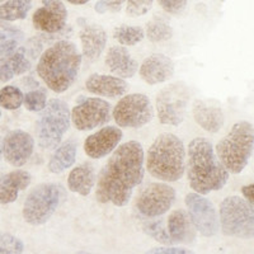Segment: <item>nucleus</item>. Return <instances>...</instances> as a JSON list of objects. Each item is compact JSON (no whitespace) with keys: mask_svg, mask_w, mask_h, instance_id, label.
I'll list each match as a JSON object with an SVG mask.
<instances>
[{"mask_svg":"<svg viewBox=\"0 0 254 254\" xmlns=\"http://www.w3.org/2000/svg\"><path fill=\"white\" fill-rule=\"evenodd\" d=\"M38 51L33 45L19 47L10 55L0 58V83L22 75L32 66V59L37 58Z\"/></svg>","mask_w":254,"mask_h":254,"instance_id":"nucleus-17","label":"nucleus"},{"mask_svg":"<svg viewBox=\"0 0 254 254\" xmlns=\"http://www.w3.org/2000/svg\"><path fill=\"white\" fill-rule=\"evenodd\" d=\"M188 215L196 230L203 237H214L219 231V216L216 207L210 199L196 192L188 193L185 198Z\"/></svg>","mask_w":254,"mask_h":254,"instance_id":"nucleus-12","label":"nucleus"},{"mask_svg":"<svg viewBox=\"0 0 254 254\" xmlns=\"http://www.w3.org/2000/svg\"><path fill=\"white\" fill-rule=\"evenodd\" d=\"M168 234L172 243L190 244L196 239V228L185 210H174L168 219Z\"/></svg>","mask_w":254,"mask_h":254,"instance_id":"nucleus-24","label":"nucleus"},{"mask_svg":"<svg viewBox=\"0 0 254 254\" xmlns=\"http://www.w3.org/2000/svg\"><path fill=\"white\" fill-rule=\"evenodd\" d=\"M145 31L137 26H120L113 29V38L124 46H133L141 42Z\"/></svg>","mask_w":254,"mask_h":254,"instance_id":"nucleus-29","label":"nucleus"},{"mask_svg":"<svg viewBox=\"0 0 254 254\" xmlns=\"http://www.w3.org/2000/svg\"><path fill=\"white\" fill-rule=\"evenodd\" d=\"M190 89L183 81H177L163 88L156 95L158 119L163 125L178 126L186 119Z\"/></svg>","mask_w":254,"mask_h":254,"instance_id":"nucleus-9","label":"nucleus"},{"mask_svg":"<svg viewBox=\"0 0 254 254\" xmlns=\"http://www.w3.org/2000/svg\"><path fill=\"white\" fill-rule=\"evenodd\" d=\"M154 0H127L126 14L128 17H141L146 14L153 6Z\"/></svg>","mask_w":254,"mask_h":254,"instance_id":"nucleus-34","label":"nucleus"},{"mask_svg":"<svg viewBox=\"0 0 254 254\" xmlns=\"http://www.w3.org/2000/svg\"><path fill=\"white\" fill-rule=\"evenodd\" d=\"M145 36L151 42H164L173 37V28L165 19L155 17L147 23Z\"/></svg>","mask_w":254,"mask_h":254,"instance_id":"nucleus-28","label":"nucleus"},{"mask_svg":"<svg viewBox=\"0 0 254 254\" xmlns=\"http://www.w3.org/2000/svg\"><path fill=\"white\" fill-rule=\"evenodd\" d=\"M220 226L226 237L251 239L254 231L253 206L239 196H229L220 205Z\"/></svg>","mask_w":254,"mask_h":254,"instance_id":"nucleus-7","label":"nucleus"},{"mask_svg":"<svg viewBox=\"0 0 254 254\" xmlns=\"http://www.w3.org/2000/svg\"><path fill=\"white\" fill-rule=\"evenodd\" d=\"M113 120L120 127L140 128L153 120L154 111L149 97L140 93L124 95L113 108Z\"/></svg>","mask_w":254,"mask_h":254,"instance_id":"nucleus-10","label":"nucleus"},{"mask_svg":"<svg viewBox=\"0 0 254 254\" xmlns=\"http://www.w3.org/2000/svg\"><path fill=\"white\" fill-rule=\"evenodd\" d=\"M70 4H75V5H83V4L89 3L90 0H66Z\"/></svg>","mask_w":254,"mask_h":254,"instance_id":"nucleus-39","label":"nucleus"},{"mask_svg":"<svg viewBox=\"0 0 254 254\" xmlns=\"http://www.w3.org/2000/svg\"><path fill=\"white\" fill-rule=\"evenodd\" d=\"M23 104L31 112H41L46 107L47 94L42 89H35L23 94Z\"/></svg>","mask_w":254,"mask_h":254,"instance_id":"nucleus-31","label":"nucleus"},{"mask_svg":"<svg viewBox=\"0 0 254 254\" xmlns=\"http://www.w3.org/2000/svg\"><path fill=\"white\" fill-rule=\"evenodd\" d=\"M70 124V110L65 102L58 98L47 102L37 122V142L40 147L44 150H55L69 130Z\"/></svg>","mask_w":254,"mask_h":254,"instance_id":"nucleus-6","label":"nucleus"},{"mask_svg":"<svg viewBox=\"0 0 254 254\" xmlns=\"http://www.w3.org/2000/svg\"><path fill=\"white\" fill-rule=\"evenodd\" d=\"M147 172L163 182H177L186 171V147L178 136L163 132L149 147Z\"/></svg>","mask_w":254,"mask_h":254,"instance_id":"nucleus-4","label":"nucleus"},{"mask_svg":"<svg viewBox=\"0 0 254 254\" xmlns=\"http://www.w3.org/2000/svg\"><path fill=\"white\" fill-rule=\"evenodd\" d=\"M80 66L78 47L70 41H58L40 56L37 74L52 92L64 93L76 80Z\"/></svg>","mask_w":254,"mask_h":254,"instance_id":"nucleus-3","label":"nucleus"},{"mask_svg":"<svg viewBox=\"0 0 254 254\" xmlns=\"http://www.w3.org/2000/svg\"><path fill=\"white\" fill-rule=\"evenodd\" d=\"M122 131L119 127L107 126L88 136L84 141V151L89 158L102 159L112 153L122 140Z\"/></svg>","mask_w":254,"mask_h":254,"instance_id":"nucleus-16","label":"nucleus"},{"mask_svg":"<svg viewBox=\"0 0 254 254\" xmlns=\"http://www.w3.org/2000/svg\"><path fill=\"white\" fill-rule=\"evenodd\" d=\"M106 65L117 78H132L137 71L139 64L124 46H112L108 49Z\"/></svg>","mask_w":254,"mask_h":254,"instance_id":"nucleus-22","label":"nucleus"},{"mask_svg":"<svg viewBox=\"0 0 254 254\" xmlns=\"http://www.w3.org/2000/svg\"><path fill=\"white\" fill-rule=\"evenodd\" d=\"M32 6V0H6L0 5V19L13 22L24 19Z\"/></svg>","mask_w":254,"mask_h":254,"instance_id":"nucleus-27","label":"nucleus"},{"mask_svg":"<svg viewBox=\"0 0 254 254\" xmlns=\"http://www.w3.org/2000/svg\"><path fill=\"white\" fill-rule=\"evenodd\" d=\"M0 117H1V111H0Z\"/></svg>","mask_w":254,"mask_h":254,"instance_id":"nucleus-43","label":"nucleus"},{"mask_svg":"<svg viewBox=\"0 0 254 254\" xmlns=\"http://www.w3.org/2000/svg\"><path fill=\"white\" fill-rule=\"evenodd\" d=\"M1 155H3V147H1V141H0V159H1Z\"/></svg>","mask_w":254,"mask_h":254,"instance_id":"nucleus-40","label":"nucleus"},{"mask_svg":"<svg viewBox=\"0 0 254 254\" xmlns=\"http://www.w3.org/2000/svg\"><path fill=\"white\" fill-rule=\"evenodd\" d=\"M67 10L61 0H46L32 17L36 29L45 33H58L66 26Z\"/></svg>","mask_w":254,"mask_h":254,"instance_id":"nucleus-15","label":"nucleus"},{"mask_svg":"<svg viewBox=\"0 0 254 254\" xmlns=\"http://www.w3.org/2000/svg\"><path fill=\"white\" fill-rule=\"evenodd\" d=\"M144 229L147 234L154 238V240H156V242L162 243V244H172V240L163 221L147 222V224H145Z\"/></svg>","mask_w":254,"mask_h":254,"instance_id":"nucleus-33","label":"nucleus"},{"mask_svg":"<svg viewBox=\"0 0 254 254\" xmlns=\"http://www.w3.org/2000/svg\"><path fill=\"white\" fill-rule=\"evenodd\" d=\"M144 149L137 141H127L116 147L99 172L95 198L101 203L124 207L144 178Z\"/></svg>","mask_w":254,"mask_h":254,"instance_id":"nucleus-1","label":"nucleus"},{"mask_svg":"<svg viewBox=\"0 0 254 254\" xmlns=\"http://www.w3.org/2000/svg\"><path fill=\"white\" fill-rule=\"evenodd\" d=\"M242 192H243V196L246 198L247 202L249 203L251 206H253V201H254V186L253 183L248 186H244L242 188Z\"/></svg>","mask_w":254,"mask_h":254,"instance_id":"nucleus-38","label":"nucleus"},{"mask_svg":"<svg viewBox=\"0 0 254 254\" xmlns=\"http://www.w3.org/2000/svg\"><path fill=\"white\" fill-rule=\"evenodd\" d=\"M253 147V125L248 121H239L220 140L215 153L229 173L239 174L248 165Z\"/></svg>","mask_w":254,"mask_h":254,"instance_id":"nucleus-5","label":"nucleus"},{"mask_svg":"<svg viewBox=\"0 0 254 254\" xmlns=\"http://www.w3.org/2000/svg\"><path fill=\"white\" fill-rule=\"evenodd\" d=\"M85 88L92 94L115 99L124 97L130 85L124 79L117 78V76L92 74L85 81Z\"/></svg>","mask_w":254,"mask_h":254,"instance_id":"nucleus-19","label":"nucleus"},{"mask_svg":"<svg viewBox=\"0 0 254 254\" xmlns=\"http://www.w3.org/2000/svg\"><path fill=\"white\" fill-rule=\"evenodd\" d=\"M70 117L76 130H94L111 120V104L101 98H85L72 108Z\"/></svg>","mask_w":254,"mask_h":254,"instance_id":"nucleus-13","label":"nucleus"},{"mask_svg":"<svg viewBox=\"0 0 254 254\" xmlns=\"http://www.w3.org/2000/svg\"><path fill=\"white\" fill-rule=\"evenodd\" d=\"M24 244L19 238L9 233H0V254H22Z\"/></svg>","mask_w":254,"mask_h":254,"instance_id":"nucleus-32","label":"nucleus"},{"mask_svg":"<svg viewBox=\"0 0 254 254\" xmlns=\"http://www.w3.org/2000/svg\"><path fill=\"white\" fill-rule=\"evenodd\" d=\"M32 176L23 169H15L0 178V203L8 205L18 198L20 190L29 187Z\"/></svg>","mask_w":254,"mask_h":254,"instance_id":"nucleus-23","label":"nucleus"},{"mask_svg":"<svg viewBox=\"0 0 254 254\" xmlns=\"http://www.w3.org/2000/svg\"><path fill=\"white\" fill-rule=\"evenodd\" d=\"M61 198L60 186L56 183H42L35 187L26 197L23 205V219L33 226L44 225L55 214Z\"/></svg>","mask_w":254,"mask_h":254,"instance_id":"nucleus-8","label":"nucleus"},{"mask_svg":"<svg viewBox=\"0 0 254 254\" xmlns=\"http://www.w3.org/2000/svg\"><path fill=\"white\" fill-rule=\"evenodd\" d=\"M187 178L198 194L220 190L229 181V172L216 156L215 149L205 137H196L188 145Z\"/></svg>","mask_w":254,"mask_h":254,"instance_id":"nucleus-2","label":"nucleus"},{"mask_svg":"<svg viewBox=\"0 0 254 254\" xmlns=\"http://www.w3.org/2000/svg\"><path fill=\"white\" fill-rule=\"evenodd\" d=\"M75 254H93V253H88V252H78V253Z\"/></svg>","mask_w":254,"mask_h":254,"instance_id":"nucleus-41","label":"nucleus"},{"mask_svg":"<svg viewBox=\"0 0 254 254\" xmlns=\"http://www.w3.org/2000/svg\"><path fill=\"white\" fill-rule=\"evenodd\" d=\"M145 254H194L190 249L176 248V247H167V248H154L146 252Z\"/></svg>","mask_w":254,"mask_h":254,"instance_id":"nucleus-37","label":"nucleus"},{"mask_svg":"<svg viewBox=\"0 0 254 254\" xmlns=\"http://www.w3.org/2000/svg\"><path fill=\"white\" fill-rule=\"evenodd\" d=\"M1 147L6 162L18 168L26 164L32 156L35 149V140L26 131L13 130L5 135Z\"/></svg>","mask_w":254,"mask_h":254,"instance_id":"nucleus-14","label":"nucleus"},{"mask_svg":"<svg viewBox=\"0 0 254 254\" xmlns=\"http://www.w3.org/2000/svg\"><path fill=\"white\" fill-rule=\"evenodd\" d=\"M126 3V0H98L95 4V12L99 14H106V13H116L120 12L122 5Z\"/></svg>","mask_w":254,"mask_h":254,"instance_id":"nucleus-35","label":"nucleus"},{"mask_svg":"<svg viewBox=\"0 0 254 254\" xmlns=\"http://www.w3.org/2000/svg\"><path fill=\"white\" fill-rule=\"evenodd\" d=\"M192 113L196 124L211 133L219 132L225 122V116L220 106L210 104L201 99L194 101Z\"/></svg>","mask_w":254,"mask_h":254,"instance_id":"nucleus-21","label":"nucleus"},{"mask_svg":"<svg viewBox=\"0 0 254 254\" xmlns=\"http://www.w3.org/2000/svg\"><path fill=\"white\" fill-rule=\"evenodd\" d=\"M23 104V93L14 85H5L0 89V107L9 111L18 110Z\"/></svg>","mask_w":254,"mask_h":254,"instance_id":"nucleus-30","label":"nucleus"},{"mask_svg":"<svg viewBox=\"0 0 254 254\" xmlns=\"http://www.w3.org/2000/svg\"><path fill=\"white\" fill-rule=\"evenodd\" d=\"M176 190L167 183H150L140 192L136 199V208L149 219L167 214L176 201Z\"/></svg>","mask_w":254,"mask_h":254,"instance_id":"nucleus-11","label":"nucleus"},{"mask_svg":"<svg viewBox=\"0 0 254 254\" xmlns=\"http://www.w3.org/2000/svg\"><path fill=\"white\" fill-rule=\"evenodd\" d=\"M176 67L171 58L163 54H154L142 61L140 65V76L149 85L165 83L173 78Z\"/></svg>","mask_w":254,"mask_h":254,"instance_id":"nucleus-18","label":"nucleus"},{"mask_svg":"<svg viewBox=\"0 0 254 254\" xmlns=\"http://www.w3.org/2000/svg\"><path fill=\"white\" fill-rule=\"evenodd\" d=\"M76 153H78V145L74 140H67L60 144L50 158L47 164L49 171L54 174H60L71 168L75 163Z\"/></svg>","mask_w":254,"mask_h":254,"instance_id":"nucleus-26","label":"nucleus"},{"mask_svg":"<svg viewBox=\"0 0 254 254\" xmlns=\"http://www.w3.org/2000/svg\"><path fill=\"white\" fill-rule=\"evenodd\" d=\"M4 1H5V0H0V3H4Z\"/></svg>","mask_w":254,"mask_h":254,"instance_id":"nucleus-42","label":"nucleus"},{"mask_svg":"<svg viewBox=\"0 0 254 254\" xmlns=\"http://www.w3.org/2000/svg\"><path fill=\"white\" fill-rule=\"evenodd\" d=\"M95 169L92 163H83L70 172L67 177V187L71 192L80 196H89L95 186Z\"/></svg>","mask_w":254,"mask_h":254,"instance_id":"nucleus-25","label":"nucleus"},{"mask_svg":"<svg viewBox=\"0 0 254 254\" xmlns=\"http://www.w3.org/2000/svg\"><path fill=\"white\" fill-rule=\"evenodd\" d=\"M158 3L169 14H179L185 10L187 0H158Z\"/></svg>","mask_w":254,"mask_h":254,"instance_id":"nucleus-36","label":"nucleus"},{"mask_svg":"<svg viewBox=\"0 0 254 254\" xmlns=\"http://www.w3.org/2000/svg\"><path fill=\"white\" fill-rule=\"evenodd\" d=\"M84 58L88 61H95L101 58L106 45H107V33L98 24H87L81 28L79 33Z\"/></svg>","mask_w":254,"mask_h":254,"instance_id":"nucleus-20","label":"nucleus"}]
</instances>
